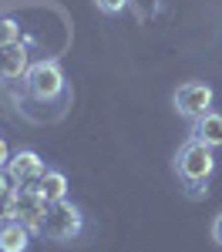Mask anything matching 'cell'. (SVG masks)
<instances>
[{"label":"cell","mask_w":222,"mask_h":252,"mask_svg":"<svg viewBox=\"0 0 222 252\" xmlns=\"http://www.w3.org/2000/svg\"><path fill=\"white\" fill-rule=\"evenodd\" d=\"M10 185H14V182H10V178H3V175H0V189H10Z\"/></svg>","instance_id":"obj_16"},{"label":"cell","mask_w":222,"mask_h":252,"mask_svg":"<svg viewBox=\"0 0 222 252\" xmlns=\"http://www.w3.org/2000/svg\"><path fill=\"white\" fill-rule=\"evenodd\" d=\"M44 172H47V168H44L40 155H37V152H31V148H24V152H17V155H10V161H7V178H10L17 189L34 185Z\"/></svg>","instance_id":"obj_5"},{"label":"cell","mask_w":222,"mask_h":252,"mask_svg":"<svg viewBox=\"0 0 222 252\" xmlns=\"http://www.w3.org/2000/svg\"><path fill=\"white\" fill-rule=\"evenodd\" d=\"M212 97H216V91L205 81H185L179 91L172 94V104H175V111L182 118H192L195 121L205 111H212Z\"/></svg>","instance_id":"obj_4"},{"label":"cell","mask_w":222,"mask_h":252,"mask_svg":"<svg viewBox=\"0 0 222 252\" xmlns=\"http://www.w3.org/2000/svg\"><path fill=\"white\" fill-rule=\"evenodd\" d=\"M212 242H216V246H222V212L216 215V222H212Z\"/></svg>","instance_id":"obj_14"},{"label":"cell","mask_w":222,"mask_h":252,"mask_svg":"<svg viewBox=\"0 0 222 252\" xmlns=\"http://www.w3.org/2000/svg\"><path fill=\"white\" fill-rule=\"evenodd\" d=\"M81 229H84L81 209L64 198V202H51V205H47V215H44V222H40L37 235L51 239V242H71V239L81 235Z\"/></svg>","instance_id":"obj_2"},{"label":"cell","mask_w":222,"mask_h":252,"mask_svg":"<svg viewBox=\"0 0 222 252\" xmlns=\"http://www.w3.org/2000/svg\"><path fill=\"white\" fill-rule=\"evenodd\" d=\"M17 40H20V27H17V20L0 17V47H10V44H17Z\"/></svg>","instance_id":"obj_12"},{"label":"cell","mask_w":222,"mask_h":252,"mask_svg":"<svg viewBox=\"0 0 222 252\" xmlns=\"http://www.w3.org/2000/svg\"><path fill=\"white\" fill-rule=\"evenodd\" d=\"M27 67H31V61H27V51H24L20 44L0 47V78H7V81L24 78V74H27Z\"/></svg>","instance_id":"obj_9"},{"label":"cell","mask_w":222,"mask_h":252,"mask_svg":"<svg viewBox=\"0 0 222 252\" xmlns=\"http://www.w3.org/2000/svg\"><path fill=\"white\" fill-rule=\"evenodd\" d=\"M31 229L17 222V219H7V222H0V252H27L31 246Z\"/></svg>","instance_id":"obj_7"},{"label":"cell","mask_w":222,"mask_h":252,"mask_svg":"<svg viewBox=\"0 0 222 252\" xmlns=\"http://www.w3.org/2000/svg\"><path fill=\"white\" fill-rule=\"evenodd\" d=\"M24 88H27V94L34 101H58L64 94V71H61V64L54 58L31 64L27 74H24Z\"/></svg>","instance_id":"obj_3"},{"label":"cell","mask_w":222,"mask_h":252,"mask_svg":"<svg viewBox=\"0 0 222 252\" xmlns=\"http://www.w3.org/2000/svg\"><path fill=\"white\" fill-rule=\"evenodd\" d=\"M17 212V189H0V222L14 219Z\"/></svg>","instance_id":"obj_11"},{"label":"cell","mask_w":222,"mask_h":252,"mask_svg":"<svg viewBox=\"0 0 222 252\" xmlns=\"http://www.w3.org/2000/svg\"><path fill=\"white\" fill-rule=\"evenodd\" d=\"M7 161H10V148H7V141L0 138V172L7 168Z\"/></svg>","instance_id":"obj_15"},{"label":"cell","mask_w":222,"mask_h":252,"mask_svg":"<svg viewBox=\"0 0 222 252\" xmlns=\"http://www.w3.org/2000/svg\"><path fill=\"white\" fill-rule=\"evenodd\" d=\"M192 138L209 145V148H219L222 145V115L219 111H205L202 118L192 121Z\"/></svg>","instance_id":"obj_8"},{"label":"cell","mask_w":222,"mask_h":252,"mask_svg":"<svg viewBox=\"0 0 222 252\" xmlns=\"http://www.w3.org/2000/svg\"><path fill=\"white\" fill-rule=\"evenodd\" d=\"M44 215H47V202L37 195V189H34V185L17 189V212H14V219H17V222H24L31 232H40Z\"/></svg>","instance_id":"obj_6"},{"label":"cell","mask_w":222,"mask_h":252,"mask_svg":"<svg viewBox=\"0 0 222 252\" xmlns=\"http://www.w3.org/2000/svg\"><path fill=\"white\" fill-rule=\"evenodd\" d=\"M95 7H98L101 14H121L128 7V0H95Z\"/></svg>","instance_id":"obj_13"},{"label":"cell","mask_w":222,"mask_h":252,"mask_svg":"<svg viewBox=\"0 0 222 252\" xmlns=\"http://www.w3.org/2000/svg\"><path fill=\"white\" fill-rule=\"evenodd\" d=\"M34 189H37V195L47 205H51V202H64V195H67V178H64V172L47 168V172L34 182Z\"/></svg>","instance_id":"obj_10"},{"label":"cell","mask_w":222,"mask_h":252,"mask_svg":"<svg viewBox=\"0 0 222 252\" xmlns=\"http://www.w3.org/2000/svg\"><path fill=\"white\" fill-rule=\"evenodd\" d=\"M175 172H179V178L189 189H202V185L209 182V175L216 172L212 148L202 145V141H195V138H189L179 148V155H175Z\"/></svg>","instance_id":"obj_1"}]
</instances>
